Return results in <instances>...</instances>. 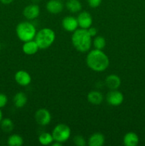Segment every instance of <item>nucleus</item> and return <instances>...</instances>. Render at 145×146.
<instances>
[{"label":"nucleus","mask_w":145,"mask_h":146,"mask_svg":"<svg viewBox=\"0 0 145 146\" xmlns=\"http://www.w3.org/2000/svg\"><path fill=\"white\" fill-rule=\"evenodd\" d=\"M107 101L112 106H118L124 101V96L122 92L117 89L111 90L107 95Z\"/></svg>","instance_id":"obj_7"},{"label":"nucleus","mask_w":145,"mask_h":146,"mask_svg":"<svg viewBox=\"0 0 145 146\" xmlns=\"http://www.w3.org/2000/svg\"><path fill=\"white\" fill-rule=\"evenodd\" d=\"M62 27L65 31L69 32H74L76 29H78V26L77 18L71 16L65 17L62 21Z\"/></svg>","instance_id":"obj_11"},{"label":"nucleus","mask_w":145,"mask_h":146,"mask_svg":"<svg viewBox=\"0 0 145 146\" xmlns=\"http://www.w3.org/2000/svg\"><path fill=\"white\" fill-rule=\"evenodd\" d=\"M102 0H88V5L92 8H97L101 4Z\"/></svg>","instance_id":"obj_26"},{"label":"nucleus","mask_w":145,"mask_h":146,"mask_svg":"<svg viewBox=\"0 0 145 146\" xmlns=\"http://www.w3.org/2000/svg\"><path fill=\"white\" fill-rule=\"evenodd\" d=\"M88 31L89 33V34L90 35L91 37H94L97 35V33H98V30L97 29H95V27H90L89 29H88Z\"/></svg>","instance_id":"obj_27"},{"label":"nucleus","mask_w":145,"mask_h":146,"mask_svg":"<svg viewBox=\"0 0 145 146\" xmlns=\"http://www.w3.org/2000/svg\"><path fill=\"white\" fill-rule=\"evenodd\" d=\"M74 143L77 146H85L86 145L85 139L82 136V135H75L73 138Z\"/></svg>","instance_id":"obj_24"},{"label":"nucleus","mask_w":145,"mask_h":146,"mask_svg":"<svg viewBox=\"0 0 145 146\" xmlns=\"http://www.w3.org/2000/svg\"><path fill=\"white\" fill-rule=\"evenodd\" d=\"M1 125V128L4 132L6 133H10L13 131L14 129V123L9 118H4L2 119L1 122L0 123Z\"/></svg>","instance_id":"obj_22"},{"label":"nucleus","mask_w":145,"mask_h":146,"mask_svg":"<svg viewBox=\"0 0 145 146\" xmlns=\"http://www.w3.org/2000/svg\"><path fill=\"white\" fill-rule=\"evenodd\" d=\"M3 119V113H2V111H1V108H0V123L1 122Z\"/></svg>","instance_id":"obj_30"},{"label":"nucleus","mask_w":145,"mask_h":146,"mask_svg":"<svg viewBox=\"0 0 145 146\" xmlns=\"http://www.w3.org/2000/svg\"><path fill=\"white\" fill-rule=\"evenodd\" d=\"M0 50H1V44H0Z\"/></svg>","instance_id":"obj_31"},{"label":"nucleus","mask_w":145,"mask_h":146,"mask_svg":"<svg viewBox=\"0 0 145 146\" xmlns=\"http://www.w3.org/2000/svg\"><path fill=\"white\" fill-rule=\"evenodd\" d=\"M88 66L95 72H102L108 68L109 60L107 55L102 50H91L86 57Z\"/></svg>","instance_id":"obj_1"},{"label":"nucleus","mask_w":145,"mask_h":146,"mask_svg":"<svg viewBox=\"0 0 145 146\" xmlns=\"http://www.w3.org/2000/svg\"><path fill=\"white\" fill-rule=\"evenodd\" d=\"M55 39V34L50 28H44L36 32L34 40L40 49H46L51 46Z\"/></svg>","instance_id":"obj_3"},{"label":"nucleus","mask_w":145,"mask_h":146,"mask_svg":"<svg viewBox=\"0 0 145 146\" xmlns=\"http://www.w3.org/2000/svg\"><path fill=\"white\" fill-rule=\"evenodd\" d=\"M105 84L110 90L117 89L121 85V79L117 75L110 74L105 79Z\"/></svg>","instance_id":"obj_14"},{"label":"nucleus","mask_w":145,"mask_h":146,"mask_svg":"<svg viewBox=\"0 0 145 146\" xmlns=\"http://www.w3.org/2000/svg\"><path fill=\"white\" fill-rule=\"evenodd\" d=\"M63 4L61 0H49L46 4V9L51 14H59L63 10Z\"/></svg>","instance_id":"obj_12"},{"label":"nucleus","mask_w":145,"mask_h":146,"mask_svg":"<svg viewBox=\"0 0 145 146\" xmlns=\"http://www.w3.org/2000/svg\"><path fill=\"white\" fill-rule=\"evenodd\" d=\"M0 1L4 4H9L12 3L14 0H0Z\"/></svg>","instance_id":"obj_28"},{"label":"nucleus","mask_w":145,"mask_h":146,"mask_svg":"<svg viewBox=\"0 0 145 146\" xmlns=\"http://www.w3.org/2000/svg\"><path fill=\"white\" fill-rule=\"evenodd\" d=\"M24 143V140L21 135L13 134L10 135L7 140V144L9 146H21Z\"/></svg>","instance_id":"obj_21"},{"label":"nucleus","mask_w":145,"mask_h":146,"mask_svg":"<svg viewBox=\"0 0 145 146\" xmlns=\"http://www.w3.org/2000/svg\"><path fill=\"white\" fill-rule=\"evenodd\" d=\"M14 104L16 108H21L27 104V96L24 93L18 92L14 96Z\"/></svg>","instance_id":"obj_18"},{"label":"nucleus","mask_w":145,"mask_h":146,"mask_svg":"<svg viewBox=\"0 0 145 146\" xmlns=\"http://www.w3.org/2000/svg\"><path fill=\"white\" fill-rule=\"evenodd\" d=\"M77 20L78 26L84 29H88L92 24V16L88 11H82L80 13L77 17Z\"/></svg>","instance_id":"obj_8"},{"label":"nucleus","mask_w":145,"mask_h":146,"mask_svg":"<svg viewBox=\"0 0 145 146\" xmlns=\"http://www.w3.org/2000/svg\"><path fill=\"white\" fill-rule=\"evenodd\" d=\"M8 103V98L4 94L0 93V108H2L6 106Z\"/></svg>","instance_id":"obj_25"},{"label":"nucleus","mask_w":145,"mask_h":146,"mask_svg":"<svg viewBox=\"0 0 145 146\" xmlns=\"http://www.w3.org/2000/svg\"><path fill=\"white\" fill-rule=\"evenodd\" d=\"M36 32V27L29 21H22L19 23L16 28L17 37L23 42L34 40Z\"/></svg>","instance_id":"obj_4"},{"label":"nucleus","mask_w":145,"mask_h":146,"mask_svg":"<svg viewBox=\"0 0 145 146\" xmlns=\"http://www.w3.org/2000/svg\"><path fill=\"white\" fill-rule=\"evenodd\" d=\"M139 137L134 132H129L124 136L123 143L126 146H136L139 143Z\"/></svg>","instance_id":"obj_16"},{"label":"nucleus","mask_w":145,"mask_h":146,"mask_svg":"<svg viewBox=\"0 0 145 146\" xmlns=\"http://www.w3.org/2000/svg\"><path fill=\"white\" fill-rule=\"evenodd\" d=\"M23 14L27 19H35L40 14V7L35 4H29L24 9Z\"/></svg>","instance_id":"obj_10"},{"label":"nucleus","mask_w":145,"mask_h":146,"mask_svg":"<svg viewBox=\"0 0 145 146\" xmlns=\"http://www.w3.org/2000/svg\"><path fill=\"white\" fill-rule=\"evenodd\" d=\"M35 120L40 125L45 126L48 125L51 121V113L45 108H40L36 111Z\"/></svg>","instance_id":"obj_6"},{"label":"nucleus","mask_w":145,"mask_h":146,"mask_svg":"<svg viewBox=\"0 0 145 146\" xmlns=\"http://www.w3.org/2000/svg\"><path fill=\"white\" fill-rule=\"evenodd\" d=\"M54 141L65 143L70 138L71 135V130L68 125L64 123L58 124L53 128L52 132Z\"/></svg>","instance_id":"obj_5"},{"label":"nucleus","mask_w":145,"mask_h":146,"mask_svg":"<svg viewBox=\"0 0 145 146\" xmlns=\"http://www.w3.org/2000/svg\"><path fill=\"white\" fill-rule=\"evenodd\" d=\"M93 46L96 49H103L106 46V40L103 36H96L93 40Z\"/></svg>","instance_id":"obj_23"},{"label":"nucleus","mask_w":145,"mask_h":146,"mask_svg":"<svg viewBox=\"0 0 145 146\" xmlns=\"http://www.w3.org/2000/svg\"><path fill=\"white\" fill-rule=\"evenodd\" d=\"M105 136L101 133H95L88 139L90 146H102L105 143Z\"/></svg>","instance_id":"obj_15"},{"label":"nucleus","mask_w":145,"mask_h":146,"mask_svg":"<svg viewBox=\"0 0 145 146\" xmlns=\"http://www.w3.org/2000/svg\"><path fill=\"white\" fill-rule=\"evenodd\" d=\"M65 6L71 13L79 12L82 9V4L79 0H67Z\"/></svg>","instance_id":"obj_19"},{"label":"nucleus","mask_w":145,"mask_h":146,"mask_svg":"<svg viewBox=\"0 0 145 146\" xmlns=\"http://www.w3.org/2000/svg\"><path fill=\"white\" fill-rule=\"evenodd\" d=\"M40 49L35 40H31L24 42L22 46V50L26 55H34Z\"/></svg>","instance_id":"obj_13"},{"label":"nucleus","mask_w":145,"mask_h":146,"mask_svg":"<svg viewBox=\"0 0 145 146\" xmlns=\"http://www.w3.org/2000/svg\"><path fill=\"white\" fill-rule=\"evenodd\" d=\"M14 78L16 82L21 86H26L31 82V75L24 70H19L17 71L14 76Z\"/></svg>","instance_id":"obj_9"},{"label":"nucleus","mask_w":145,"mask_h":146,"mask_svg":"<svg viewBox=\"0 0 145 146\" xmlns=\"http://www.w3.org/2000/svg\"><path fill=\"white\" fill-rule=\"evenodd\" d=\"M92 37L88 30L84 29H78L72 34L71 41L73 46L80 52H87L92 45Z\"/></svg>","instance_id":"obj_2"},{"label":"nucleus","mask_w":145,"mask_h":146,"mask_svg":"<svg viewBox=\"0 0 145 146\" xmlns=\"http://www.w3.org/2000/svg\"><path fill=\"white\" fill-rule=\"evenodd\" d=\"M53 146H61L62 145V143L60 142H58V141H55V143L52 144Z\"/></svg>","instance_id":"obj_29"},{"label":"nucleus","mask_w":145,"mask_h":146,"mask_svg":"<svg viewBox=\"0 0 145 146\" xmlns=\"http://www.w3.org/2000/svg\"><path fill=\"white\" fill-rule=\"evenodd\" d=\"M54 139L52 133H43L38 137V142L43 145H51Z\"/></svg>","instance_id":"obj_20"},{"label":"nucleus","mask_w":145,"mask_h":146,"mask_svg":"<svg viewBox=\"0 0 145 146\" xmlns=\"http://www.w3.org/2000/svg\"><path fill=\"white\" fill-rule=\"evenodd\" d=\"M88 102L94 105H99L103 101V96L100 91H92L88 93Z\"/></svg>","instance_id":"obj_17"}]
</instances>
